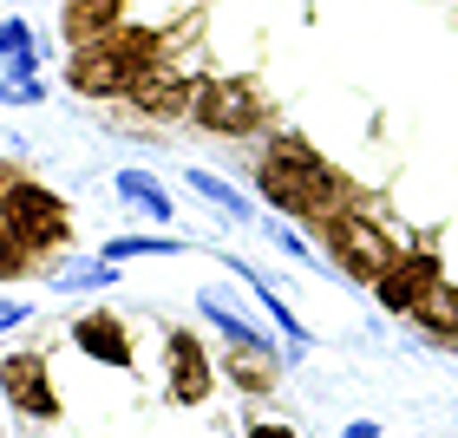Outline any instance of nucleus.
<instances>
[{"label": "nucleus", "mask_w": 458, "mask_h": 438, "mask_svg": "<svg viewBox=\"0 0 458 438\" xmlns=\"http://www.w3.org/2000/svg\"><path fill=\"white\" fill-rule=\"evenodd\" d=\"M20 268H27V242H20L13 223H0V282H13Z\"/></svg>", "instance_id": "obj_20"}, {"label": "nucleus", "mask_w": 458, "mask_h": 438, "mask_svg": "<svg viewBox=\"0 0 458 438\" xmlns=\"http://www.w3.org/2000/svg\"><path fill=\"white\" fill-rule=\"evenodd\" d=\"M112 190H118L124 203H131V210H144L151 223H171V216H177L171 190H164V183H157L151 171H118V183H112Z\"/></svg>", "instance_id": "obj_10"}, {"label": "nucleus", "mask_w": 458, "mask_h": 438, "mask_svg": "<svg viewBox=\"0 0 458 438\" xmlns=\"http://www.w3.org/2000/svg\"><path fill=\"white\" fill-rule=\"evenodd\" d=\"M183 183H191V190L210 203V210H223L229 223H256V203H249L242 190H229V183L216 177V171H183Z\"/></svg>", "instance_id": "obj_14"}, {"label": "nucleus", "mask_w": 458, "mask_h": 438, "mask_svg": "<svg viewBox=\"0 0 458 438\" xmlns=\"http://www.w3.org/2000/svg\"><path fill=\"white\" fill-rule=\"evenodd\" d=\"M197 307H203V321H216V327L229 333V347H262V353H276V347H268V333H262L256 321H242L236 307H229V301L216 295V288H203V295H197Z\"/></svg>", "instance_id": "obj_12"}, {"label": "nucleus", "mask_w": 458, "mask_h": 438, "mask_svg": "<svg viewBox=\"0 0 458 438\" xmlns=\"http://www.w3.org/2000/svg\"><path fill=\"white\" fill-rule=\"evenodd\" d=\"M191 242H177V236H118V242H106V262H138V256H183Z\"/></svg>", "instance_id": "obj_17"}, {"label": "nucleus", "mask_w": 458, "mask_h": 438, "mask_svg": "<svg viewBox=\"0 0 458 438\" xmlns=\"http://www.w3.org/2000/svg\"><path fill=\"white\" fill-rule=\"evenodd\" d=\"M242 438H295V425H249Z\"/></svg>", "instance_id": "obj_25"}, {"label": "nucleus", "mask_w": 458, "mask_h": 438, "mask_svg": "<svg viewBox=\"0 0 458 438\" xmlns=\"http://www.w3.org/2000/svg\"><path fill=\"white\" fill-rule=\"evenodd\" d=\"M7 223L20 229L27 248H53L59 236H66V203H59L47 183H13L7 190Z\"/></svg>", "instance_id": "obj_5"}, {"label": "nucleus", "mask_w": 458, "mask_h": 438, "mask_svg": "<svg viewBox=\"0 0 458 438\" xmlns=\"http://www.w3.org/2000/svg\"><path fill=\"white\" fill-rule=\"evenodd\" d=\"M191 118L203 124V131L242 138V131H256V124H262V105H256V92H249V86H236V79H203L197 98H191Z\"/></svg>", "instance_id": "obj_4"}, {"label": "nucleus", "mask_w": 458, "mask_h": 438, "mask_svg": "<svg viewBox=\"0 0 458 438\" xmlns=\"http://www.w3.org/2000/svg\"><path fill=\"white\" fill-rule=\"evenodd\" d=\"M412 315H420V327H432V333H458V288L452 282H432Z\"/></svg>", "instance_id": "obj_15"}, {"label": "nucleus", "mask_w": 458, "mask_h": 438, "mask_svg": "<svg viewBox=\"0 0 458 438\" xmlns=\"http://www.w3.org/2000/svg\"><path fill=\"white\" fill-rule=\"evenodd\" d=\"M347 438H380V425H373V419H353V425H347Z\"/></svg>", "instance_id": "obj_26"}, {"label": "nucleus", "mask_w": 458, "mask_h": 438, "mask_svg": "<svg viewBox=\"0 0 458 438\" xmlns=\"http://www.w3.org/2000/svg\"><path fill=\"white\" fill-rule=\"evenodd\" d=\"M268 229H276V248H282V256H295V262H308V268H315V248H308V242H301L288 223H268Z\"/></svg>", "instance_id": "obj_23"}, {"label": "nucleus", "mask_w": 458, "mask_h": 438, "mask_svg": "<svg viewBox=\"0 0 458 438\" xmlns=\"http://www.w3.org/2000/svg\"><path fill=\"white\" fill-rule=\"evenodd\" d=\"M229 268H236V275H242L249 288H256V301H262V315H268V321H276V327L288 333V353H301V347H308V327L295 321V307H288V301H282V295H276V288H268V282L256 275V268H249V262H236V256H229Z\"/></svg>", "instance_id": "obj_11"}, {"label": "nucleus", "mask_w": 458, "mask_h": 438, "mask_svg": "<svg viewBox=\"0 0 458 438\" xmlns=\"http://www.w3.org/2000/svg\"><path fill=\"white\" fill-rule=\"evenodd\" d=\"M118 282V262H106V256H98V262H59L53 268V288H66V295H72V288H112Z\"/></svg>", "instance_id": "obj_16"}, {"label": "nucleus", "mask_w": 458, "mask_h": 438, "mask_svg": "<svg viewBox=\"0 0 458 438\" xmlns=\"http://www.w3.org/2000/svg\"><path fill=\"white\" fill-rule=\"evenodd\" d=\"M20 321H27V301H0V333L20 327Z\"/></svg>", "instance_id": "obj_24"}, {"label": "nucleus", "mask_w": 458, "mask_h": 438, "mask_svg": "<svg viewBox=\"0 0 458 438\" xmlns=\"http://www.w3.org/2000/svg\"><path fill=\"white\" fill-rule=\"evenodd\" d=\"M171 400L177 406H203L210 400V360H203L197 333H171Z\"/></svg>", "instance_id": "obj_9"}, {"label": "nucleus", "mask_w": 458, "mask_h": 438, "mask_svg": "<svg viewBox=\"0 0 458 438\" xmlns=\"http://www.w3.org/2000/svg\"><path fill=\"white\" fill-rule=\"evenodd\" d=\"M229 380L249 386V392H268V380H276V360H268L262 347H236V353H229Z\"/></svg>", "instance_id": "obj_18"}, {"label": "nucleus", "mask_w": 458, "mask_h": 438, "mask_svg": "<svg viewBox=\"0 0 458 438\" xmlns=\"http://www.w3.org/2000/svg\"><path fill=\"white\" fill-rule=\"evenodd\" d=\"M0 386H7V400L27 412V419H59V400L47 386V360H39V353H13V360L0 366Z\"/></svg>", "instance_id": "obj_6"}, {"label": "nucleus", "mask_w": 458, "mask_h": 438, "mask_svg": "<svg viewBox=\"0 0 458 438\" xmlns=\"http://www.w3.org/2000/svg\"><path fill=\"white\" fill-rule=\"evenodd\" d=\"M256 183H262V197L276 203V210H288V216H335V210H341L335 171H327V164L308 151L301 138H282L276 151L262 157Z\"/></svg>", "instance_id": "obj_1"}, {"label": "nucleus", "mask_w": 458, "mask_h": 438, "mask_svg": "<svg viewBox=\"0 0 458 438\" xmlns=\"http://www.w3.org/2000/svg\"><path fill=\"white\" fill-rule=\"evenodd\" d=\"M131 98H138L144 112H177L183 105V92H171V79H164V72H144L138 86H131Z\"/></svg>", "instance_id": "obj_19"}, {"label": "nucleus", "mask_w": 458, "mask_h": 438, "mask_svg": "<svg viewBox=\"0 0 458 438\" xmlns=\"http://www.w3.org/2000/svg\"><path fill=\"white\" fill-rule=\"evenodd\" d=\"M327 242H335V268L353 275V282H380L386 268L400 262V256H393V242L367 216H341L335 210V216H327Z\"/></svg>", "instance_id": "obj_3"}, {"label": "nucleus", "mask_w": 458, "mask_h": 438, "mask_svg": "<svg viewBox=\"0 0 458 438\" xmlns=\"http://www.w3.org/2000/svg\"><path fill=\"white\" fill-rule=\"evenodd\" d=\"M151 53H157V33H118L112 27L106 39L72 46V86L86 98H118L151 72Z\"/></svg>", "instance_id": "obj_2"}, {"label": "nucleus", "mask_w": 458, "mask_h": 438, "mask_svg": "<svg viewBox=\"0 0 458 438\" xmlns=\"http://www.w3.org/2000/svg\"><path fill=\"white\" fill-rule=\"evenodd\" d=\"M72 347L92 353L98 366H131V333L118 315H79L72 321Z\"/></svg>", "instance_id": "obj_8"}, {"label": "nucleus", "mask_w": 458, "mask_h": 438, "mask_svg": "<svg viewBox=\"0 0 458 438\" xmlns=\"http://www.w3.org/2000/svg\"><path fill=\"white\" fill-rule=\"evenodd\" d=\"M432 282H439V256H400L380 282H373V295H380L386 315H412Z\"/></svg>", "instance_id": "obj_7"}, {"label": "nucleus", "mask_w": 458, "mask_h": 438, "mask_svg": "<svg viewBox=\"0 0 458 438\" xmlns=\"http://www.w3.org/2000/svg\"><path fill=\"white\" fill-rule=\"evenodd\" d=\"M118 7H124V0H66V33H72V46L106 39V33L118 27Z\"/></svg>", "instance_id": "obj_13"}, {"label": "nucleus", "mask_w": 458, "mask_h": 438, "mask_svg": "<svg viewBox=\"0 0 458 438\" xmlns=\"http://www.w3.org/2000/svg\"><path fill=\"white\" fill-rule=\"evenodd\" d=\"M0 53H7V59H27V53H33L27 20H0Z\"/></svg>", "instance_id": "obj_22"}, {"label": "nucleus", "mask_w": 458, "mask_h": 438, "mask_svg": "<svg viewBox=\"0 0 458 438\" xmlns=\"http://www.w3.org/2000/svg\"><path fill=\"white\" fill-rule=\"evenodd\" d=\"M0 98H7V105H39L47 86H39L33 72H7V79H0Z\"/></svg>", "instance_id": "obj_21"}]
</instances>
